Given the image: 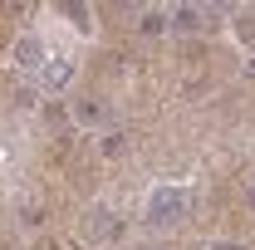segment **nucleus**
<instances>
[{
    "instance_id": "obj_1",
    "label": "nucleus",
    "mask_w": 255,
    "mask_h": 250,
    "mask_svg": "<svg viewBox=\"0 0 255 250\" xmlns=\"http://www.w3.org/2000/svg\"><path fill=\"white\" fill-rule=\"evenodd\" d=\"M182 201H187V191H182V187H157V191H152V201H147V216H152V221H167V216L182 211Z\"/></svg>"
}]
</instances>
